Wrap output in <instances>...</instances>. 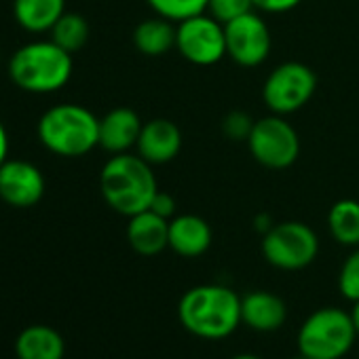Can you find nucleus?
I'll list each match as a JSON object with an SVG mask.
<instances>
[{
    "instance_id": "nucleus-1",
    "label": "nucleus",
    "mask_w": 359,
    "mask_h": 359,
    "mask_svg": "<svg viewBox=\"0 0 359 359\" xmlns=\"http://www.w3.org/2000/svg\"><path fill=\"white\" fill-rule=\"evenodd\" d=\"M182 327L201 340H224L233 336L241 321V296L222 283H203L187 290L177 302Z\"/></svg>"
},
{
    "instance_id": "nucleus-2",
    "label": "nucleus",
    "mask_w": 359,
    "mask_h": 359,
    "mask_svg": "<svg viewBox=\"0 0 359 359\" xmlns=\"http://www.w3.org/2000/svg\"><path fill=\"white\" fill-rule=\"evenodd\" d=\"M100 189L104 201L121 216L146 212L158 193L152 165L140 154H112L100 173Z\"/></svg>"
},
{
    "instance_id": "nucleus-3",
    "label": "nucleus",
    "mask_w": 359,
    "mask_h": 359,
    "mask_svg": "<svg viewBox=\"0 0 359 359\" xmlns=\"http://www.w3.org/2000/svg\"><path fill=\"white\" fill-rule=\"evenodd\" d=\"M72 53L53 41H34L20 47L9 62L11 81L28 93H55L72 76Z\"/></svg>"
},
{
    "instance_id": "nucleus-4",
    "label": "nucleus",
    "mask_w": 359,
    "mask_h": 359,
    "mask_svg": "<svg viewBox=\"0 0 359 359\" xmlns=\"http://www.w3.org/2000/svg\"><path fill=\"white\" fill-rule=\"evenodd\" d=\"M41 144L57 156L76 158L100 146V118L79 104L49 108L39 121Z\"/></svg>"
},
{
    "instance_id": "nucleus-5",
    "label": "nucleus",
    "mask_w": 359,
    "mask_h": 359,
    "mask_svg": "<svg viewBox=\"0 0 359 359\" xmlns=\"http://www.w3.org/2000/svg\"><path fill=\"white\" fill-rule=\"evenodd\" d=\"M357 330L351 311L321 306L313 311L298 327L296 348L311 359H342L351 353Z\"/></svg>"
},
{
    "instance_id": "nucleus-6",
    "label": "nucleus",
    "mask_w": 359,
    "mask_h": 359,
    "mask_svg": "<svg viewBox=\"0 0 359 359\" xmlns=\"http://www.w3.org/2000/svg\"><path fill=\"white\" fill-rule=\"evenodd\" d=\"M319 254L317 233L298 220L275 222V226L262 235V256L279 271H302L315 262Z\"/></svg>"
},
{
    "instance_id": "nucleus-7",
    "label": "nucleus",
    "mask_w": 359,
    "mask_h": 359,
    "mask_svg": "<svg viewBox=\"0 0 359 359\" xmlns=\"http://www.w3.org/2000/svg\"><path fill=\"white\" fill-rule=\"evenodd\" d=\"M250 154L266 169H287L300 154V137L281 114H269L254 123L248 137Z\"/></svg>"
},
{
    "instance_id": "nucleus-8",
    "label": "nucleus",
    "mask_w": 359,
    "mask_h": 359,
    "mask_svg": "<svg viewBox=\"0 0 359 359\" xmlns=\"http://www.w3.org/2000/svg\"><path fill=\"white\" fill-rule=\"evenodd\" d=\"M317 89L315 72L302 62L279 64L264 81L262 100L273 114H292L304 108Z\"/></svg>"
},
{
    "instance_id": "nucleus-9",
    "label": "nucleus",
    "mask_w": 359,
    "mask_h": 359,
    "mask_svg": "<svg viewBox=\"0 0 359 359\" xmlns=\"http://www.w3.org/2000/svg\"><path fill=\"white\" fill-rule=\"evenodd\" d=\"M175 49L187 62L195 66H214L226 57V34L210 13H201L177 24Z\"/></svg>"
},
{
    "instance_id": "nucleus-10",
    "label": "nucleus",
    "mask_w": 359,
    "mask_h": 359,
    "mask_svg": "<svg viewBox=\"0 0 359 359\" xmlns=\"http://www.w3.org/2000/svg\"><path fill=\"white\" fill-rule=\"evenodd\" d=\"M224 34H226V55L235 64L243 68H256L266 62L273 47V36L266 22L258 13L250 11L224 24Z\"/></svg>"
},
{
    "instance_id": "nucleus-11",
    "label": "nucleus",
    "mask_w": 359,
    "mask_h": 359,
    "mask_svg": "<svg viewBox=\"0 0 359 359\" xmlns=\"http://www.w3.org/2000/svg\"><path fill=\"white\" fill-rule=\"evenodd\" d=\"M45 197V175L28 161L7 158L0 165V199L7 205L26 210Z\"/></svg>"
},
{
    "instance_id": "nucleus-12",
    "label": "nucleus",
    "mask_w": 359,
    "mask_h": 359,
    "mask_svg": "<svg viewBox=\"0 0 359 359\" xmlns=\"http://www.w3.org/2000/svg\"><path fill=\"white\" fill-rule=\"evenodd\" d=\"M135 150L150 165H165L182 150V131L169 118H152L144 123Z\"/></svg>"
},
{
    "instance_id": "nucleus-13",
    "label": "nucleus",
    "mask_w": 359,
    "mask_h": 359,
    "mask_svg": "<svg viewBox=\"0 0 359 359\" xmlns=\"http://www.w3.org/2000/svg\"><path fill=\"white\" fill-rule=\"evenodd\" d=\"M287 319V304L281 296L254 290L241 296V321L258 334H271L283 327Z\"/></svg>"
},
{
    "instance_id": "nucleus-14",
    "label": "nucleus",
    "mask_w": 359,
    "mask_h": 359,
    "mask_svg": "<svg viewBox=\"0 0 359 359\" xmlns=\"http://www.w3.org/2000/svg\"><path fill=\"white\" fill-rule=\"evenodd\" d=\"M214 241L212 226L197 214H175L169 220V250L182 258L203 256Z\"/></svg>"
},
{
    "instance_id": "nucleus-15",
    "label": "nucleus",
    "mask_w": 359,
    "mask_h": 359,
    "mask_svg": "<svg viewBox=\"0 0 359 359\" xmlns=\"http://www.w3.org/2000/svg\"><path fill=\"white\" fill-rule=\"evenodd\" d=\"M142 118L131 108H114L100 118V146L110 154H123L135 148L142 133Z\"/></svg>"
},
{
    "instance_id": "nucleus-16",
    "label": "nucleus",
    "mask_w": 359,
    "mask_h": 359,
    "mask_svg": "<svg viewBox=\"0 0 359 359\" xmlns=\"http://www.w3.org/2000/svg\"><path fill=\"white\" fill-rule=\"evenodd\" d=\"M127 241L140 256L152 258L169 248V220L146 210L129 218Z\"/></svg>"
},
{
    "instance_id": "nucleus-17",
    "label": "nucleus",
    "mask_w": 359,
    "mask_h": 359,
    "mask_svg": "<svg viewBox=\"0 0 359 359\" xmlns=\"http://www.w3.org/2000/svg\"><path fill=\"white\" fill-rule=\"evenodd\" d=\"M18 359H64L66 340L51 325H28L15 340Z\"/></svg>"
},
{
    "instance_id": "nucleus-18",
    "label": "nucleus",
    "mask_w": 359,
    "mask_h": 359,
    "mask_svg": "<svg viewBox=\"0 0 359 359\" xmlns=\"http://www.w3.org/2000/svg\"><path fill=\"white\" fill-rule=\"evenodd\" d=\"M66 13V0H13L15 22L32 34L49 32Z\"/></svg>"
},
{
    "instance_id": "nucleus-19",
    "label": "nucleus",
    "mask_w": 359,
    "mask_h": 359,
    "mask_svg": "<svg viewBox=\"0 0 359 359\" xmlns=\"http://www.w3.org/2000/svg\"><path fill=\"white\" fill-rule=\"evenodd\" d=\"M175 34H177V26L156 15L135 26L133 45L146 57H161L171 49H175Z\"/></svg>"
},
{
    "instance_id": "nucleus-20",
    "label": "nucleus",
    "mask_w": 359,
    "mask_h": 359,
    "mask_svg": "<svg viewBox=\"0 0 359 359\" xmlns=\"http://www.w3.org/2000/svg\"><path fill=\"white\" fill-rule=\"evenodd\" d=\"M327 229L336 243L346 248H359V201H336L327 214Z\"/></svg>"
},
{
    "instance_id": "nucleus-21",
    "label": "nucleus",
    "mask_w": 359,
    "mask_h": 359,
    "mask_svg": "<svg viewBox=\"0 0 359 359\" xmlns=\"http://www.w3.org/2000/svg\"><path fill=\"white\" fill-rule=\"evenodd\" d=\"M49 32H51V41L62 49H66L68 53L81 51L89 41V24L79 13H64Z\"/></svg>"
},
{
    "instance_id": "nucleus-22",
    "label": "nucleus",
    "mask_w": 359,
    "mask_h": 359,
    "mask_svg": "<svg viewBox=\"0 0 359 359\" xmlns=\"http://www.w3.org/2000/svg\"><path fill=\"white\" fill-rule=\"evenodd\" d=\"M146 3L158 18L180 24L189 18L208 13L210 0H146Z\"/></svg>"
},
{
    "instance_id": "nucleus-23",
    "label": "nucleus",
    "mask_w": 359,
    "mask_h": 359,
    "mask_svg": "<svg viewBox=\"0 0 359 359\" xmlns=\"http://www.w3.org/2000/svg\"><path fill=\"white\" fill-rule=\"evenodd\" d=\"M338 292L348 302L359 300V248H353V252L344 258L338 271Z\"/></svg>"
},
{
    "instance_id": "nucleus-24",
    "label": "nucleus",
    "mask_w": 359,
    "mask_h": 359,
    "mask_svg": "<svg viewBox=\"0 0 359 359\" xmlns=\"http://www.w3.org/2000/svg\"><path fill=\"white\" fill-rule=\"evenodd\" d=\"M250 11H254V0H210L208 3V13L220 24H229Z\"/></svg>"
},
{
    "instance_id": "nucleus-25",
    "label": "nucleus",
    "mask_w": 359,
    "mask_h": 359,
    "mask_svg": "<svg viewBox=\"0 0 359 359\" xmlns=\"http://www.w3.org/2000/svg\"><path fill=\"white\" fill-rule=\"evenodd\" d=\"M254 118L243 112V110H233L222 118V131L229 140L233 142H248L252 129H254Z\"/></svg>"
},
{
    "instance_id": "nucleus-26",
    "label": "nucleus",
    "mask_w": 359,
    "mask_h": 359,
    "mask_svg": "<svg viewBox=\"0 0 359 359\" xmlns=\"http://www.w3.org/2000/svg\"><path fill=\"white\" fill-rule=\"evenodd\" d=\"M148 210L154 212L156 216L165 218V220H171V218L175 216V199H173L169 193L158 191V193L154 195V199H152V203H150Z\"/></svg>"
},
{
    "instance_id": "nucleus-27",
    "label": "nucleus",
    "mask_w": 359,
    "mask_h": 359,
    "mask_svg": "<svg viewBox=\"0 0 359 359\" xmlns=\"http://www.w3.org/2000/svg\"><path fill=\"white\" fill-rule=\"evenodd\" d=\"M302 0H254V9L264 13H287L296 9Z\"/></svg>"
},
{
    "instance_id": "nucleus-28",
    "label": "nucleus",
    "mask_w": 359,
    "mask_h": 359,
    "mask_svg": "<svg viewBox=\"0 0 359 359\" xmlns=\"http://www.w3.org/2000/svg\"><path fill=\"white\" fill-rule=\"evenodd\" d=\"M273 226H275V222H273V218H271L269 214H258V216L254 218V229H256L260 235H266Z\"/></svg>"
},
{
    "instance_id": "nucleus-29",
    "label": "nucleus",
    "mask_w": 359,
    "mask_h": 359,
    "mask_svg": "<svg viewBox=\"0 0 359 359\" xmlns=\"http://www.w3.org/2000/svg\"><path fill=\"white\" fill-rule=\"evenodd\" d=\"M7 154H9V135L5 125L0 123V165L7 161Z\"/></svg>"
},
{
    "instance_id": "nucleus-30",
    "label": "nucleus",
    "mask_w": 359,
    "mask_h": 359,
    "mask_svg": "<svg viewBox=\"0 0 359 359\" xmlns=\"http://www.w3.org/2000/svg\"><path fill=\"white\" fill-rule=\"evenodd\" d=\"M351 317H353V323H355V330H357V336H359V300H357V302H353Z\"/></svg>"
},
{
    "instance_id": "nucleus-31",
    "label": "nucleus",
    "mask_w": 359,
    "mask_h": 359,
    "mask_svg": "<svg viewBox=\"0 0 359 359\" xmlns=\"http://www.w3.org/2000/svg\"><path fill=\"white\" fill-rule=\"evenodd\" d=\"M231 359H262V357H258V355H254V353H239V355H235V357H231Z\"/></svg>"
},
{
    "instance_id": "nucleus-32",
    "label": "nucleus",
    "mask_w": 359,
    "mask_h": 359,
    "mask_svg": "<svg viewBox=\"0 0 359 359\" xmlns=\"http://www.w3.org/2000/svg\"><path fill=\"white\" fill-rule=\"evenodd\" d=\"M292 359H311V357H306V355H302V353H298L296 357H292Z\"/></svg>"
}]
</instances>
